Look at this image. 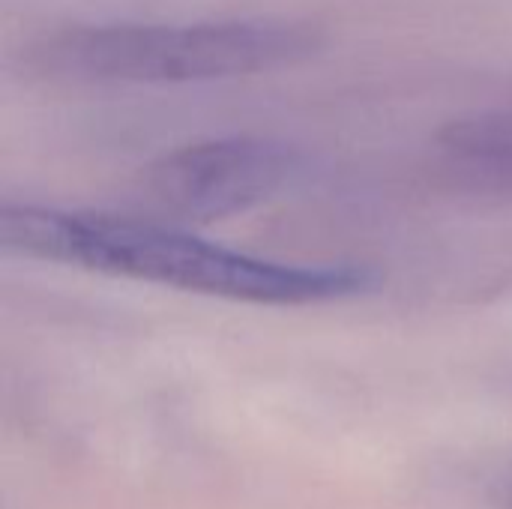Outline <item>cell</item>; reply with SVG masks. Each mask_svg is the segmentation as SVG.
<instances>
[{"label":"cell","mask_w":512,"mask_h":509,"mask_svg":"<svg viewBox=\"0 0 512 509\" xmlns=\"http://www.w3.org/2000/svg\"><path fill=\"white\" fill-rule=\"evenodd\" d=\"M0 249L12 258L255 306H318L363 294L375 282L354 264H288L228 249L171 222L42 204L0 210Z\"/></svg>","instance_id":"obj_1"},{"label":"cell","mask_w":512,"mask_h":509,"mask_svg":"<svg viewBox=\"0 0 512 509\" xmlns=\"http://www.w3.org/2000/svg\"><path fill=\"white\" fill-rule=\"evenodd\" d=\"M324 30L306 18L114 21L75 24L30 48L36 72L87 84H207L306 63Z\"/></svg>","instance_id":"obj_2"},{"label":"cell","mask_w":512,"mask_h":509,"mask_svg":"<svg viewBox=\"0 0 512 509\" xmlns=\"http://www.w3.org/2000/svg\"><path fill=\"white\" fill-rule=\"evenodd\" d=\"M300 171L291 144L255 135L204 138L162 153L144 171L147 198L183 222H219L276 198Z\"/></svg>","instance_id":"obj_3"},{"label":"cell","mask_w":512,"mask_h":509,"mask_svg":"<svg viewBox=\"0 0 512 509\" xmlns=\"http://www.w3.org/2000/svg\"><path fill=\"white\" fill-rule=\"evenodd\" d=\"M438 141L456 171L483 186L512 189V108L453 120Z\"/></svg>","instance_id":"obj_4"},{"label":"cell","mask_w":512,"mask_h":509,"mask_svg":"<svg viewBox=\"0 0 512 509\" xmlns=\"http://www.w3.org/2000/svg\"><path fill=\"white\" fill-rule=\"evenodd\" d=\"M492 498L501 504L504 509H512V465L495 480V486H492Z\"/></svg>","instance_id":"obj_5"}]
</instances>
